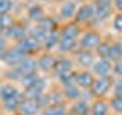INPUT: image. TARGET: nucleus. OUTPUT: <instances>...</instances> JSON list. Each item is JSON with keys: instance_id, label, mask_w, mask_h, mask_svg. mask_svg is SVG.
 Returning <instances> with one entry per match:
<instances>
[{"instance_id": "f257e3e1", "label": "nucleus", "mask_w": 122, "mask_h": 115, "mask_svg": "<svg viewBox=\"0 0 122 115\" xmlns=\"http://www.w3.org/2000/svg\"><path fill=\"white\" fill-rule=\"evenodd\" d=\"M102 43L101 35L96 32V31H86L79 35V48L81 49H87V51H92V49H96L99 45Z\"/></svg>"}, {"instance_id": "f03ea898", "label": "nucleus", "mask_w": 122, "mask_h": 115, "mask_svg": "<svg viewBox=\"0 0 122 115\" xmlns=\"http://www.w3.org/2000/svg\"><path fill=\"white\" fill-rule=\"evenodd\" d=\"M113 86V80L112 77H98V78H95L93 84H92L90 87V92L92 95H95V97H104V95L112 89Z\"/></svg>"}, {"instance_id": "7ed1b4c3", "label": "nucleus", "mask_w": 122, "mask_h": 115, "mask_svg": "<svg viewBox=\"0 0 122 115\" xmlns=\"http://www.w3.org/2000/svg\"><path fill=\"white\" fill-rule=\"evenodd\" d=\"M95 20L104 22L112 15L113 0H95Z\"/></svg>"}, {"instance_id": "20e7f679", "label": "nucleus", "mask_w": 122, "mask_h": 115, "mask_svg": "<svg viewBox=\"0 0 122 115\" xmlns=\"http://www.w3.org/2000/svg\"><path fill=\"white\" fill-rule=\"evenodd\" d=\"M75 22L78 23H89L95 20V5L93 3H82L81 6H78L75 14Z\"/></svg>"}, {"instance_id": "39448f33", "label": "nucleus", "mask_w": 122, "mask_h": 115, "mask_svg": "<svg viewBox=\"0 0 122 115\" xmlns=\"http://www.w3.org/2000/svg\"><path fill=\"white\" fill-rule=\"evenodd\" d=\"M40 48V43L35 40V38L26 35L23 40L17 41V45H15V49H17L18 52H21L25 57H28L29 54H32L34 51H37V49Z\"/></svg>"}, {"instance_id": "423d86ee", "label": "nucleus", "mask_w": 122, "mask_h": 115, "mask_svg": "<svg viewBox=\"0 0 122 115\" xmlns=\"http://www.w3.org/2000/svg\"><path fill=\"white\" fill-rule=\"evenodd\" d=\"M90 69H92V74H93V75L107 77L110 72L113 71V63L108 58H98Z\"/></svg>"}, {"instance_id": "0eeeda50", "label": "nucleus", "mask_w": 122, "mask_h": 115, "mask_svg": "<svg viewBox=\"0 0 122 115\" xmlns=\"http://www.w3.org/2000/svg\"><path fill=\"white\" fill-rule=\"evenodd\" d=\"M95 81V75L89 71H81L76 72V78H75V84L79 89H90L92 84Z\"/></svg>"}, {"instance_id": "6e6552de", "label": "nucleus", "mask_w": 122, "mask_h": 115, "mask_svg": "<svg viewBox=\"0 0 122 115\" xmlns=\"http://www.w3.org/2000/svg\"><path fill=\"white\" fill-rule=\"evenodd\" d=\"M17 68V71L20 72V75H26V74H35L37 72V60L35 58H32V57H25L21 61H20V64L18 66H15Z\"/></svg>"}, {"instance_id": "1a4fd4ad", "label": "nucleus", "mask_w": 122, "mask_h": 115, "mask_svg": "<svg viewBox=\"0 0 122 115\" xmlns=\"http://www.w3.org/2000/svg\"><path fill=\"white\" fill-rule=\"evenodd\" d=\"M55 64H56V58L52 54H41L37 60L38 69L43 71V72H49V71H52V69H55Z\"/></svg>"}, {"instance_id": "9d476101", "label": "nucleus", "mask_w": 122, "mask_h": 115, "mask_svg": "<svg viewBox=\"0 0 122 115\" xmlns=\"http://www.w3.org/2000/svg\"><path fill=\"white\" fill-rule=\"evenodd\" d=\"M17 112L20 115H37L40 112V104L32 100H21Z\"/></svg>"}, {"instance_id": "9b49d317", "label": "nucleus", "mask_w": 122, "mask_h": 115, "mask_svg": "<svg viewBox=\"0 0 122 115\" xmlns=\"http://www.w3.org/2000/svg\"><path fill=\"white\" fill-rule=\"evenodd\" d=\"M76 9H78V3H76V0H67V2H64L63 5H61V8H60L61 18H64V20L73 18L75 14H76Z\"/></svg>"}, {"instance_id": "f8f14e48", "label": "nucleus", "mask_w": 122, "mask_h": 115, "mask_svg": "<svg viewBox=\"0 0 122 115\" xmlns=\"http://www.w3.org/2000/svg\"><path fill=\"white\" fill-rule=\"evenodd\" d=\"M76 61H78V64L82 66V68H92L93 63L96 61V58H95L93 52L87 51V49H81V51L76 52Z\"/></svg>"}, {"instance_id": "ddd939ff", "label": "nucleus", "mask_w": 122, "mask_h": 115, "mask_svg": "<svg viewBox=\"0 0 122 115\" xmlns=\"http://www.w3.org/2000/svg\"><path fill=\"white\" fill-rule=\"evenodd\" d=\"M0 98H2V101L9 98H21V92L17 87H14L12 84H2L0 86Z\"/></svg>"}, {"instance_id": "4468645a", "label": "nucleus", "mask_w": 122, "mask_h": 115, "mask_svg": "<svg viewBox=\"0 0 122 115\" xmlns=\"http://www.w3.org/2000/svg\"><path fill=\"white\" fill-rule=\"evenodd\" d=\"M60 32H61V37L63 38H72V40H76V38L81 35V29H79L78 23H69Z\"/></svg>"}, {"instance_id": "2eb2a0df", "label": "nucleus", "mask_w": 122, "mask_h": 115, "mask_svg": "<svg viewBox=\"0 0 122 115\" xmlns=\"http://www.w3.org/2000/svg\"><path fill=\"white\" fill-rule=\"evenodd\" d=\"M110 114V104L104 100H96L90 106V115H108Z\"/></svg>"}, {"instance_id": "dca6fc26", "label": "nucleus", "mask_w": 122, "mask_h": 115, "mask_svg": "<svg viewBox=\"0 0 122 115\" xmlns=\"http://www.w3.org/2000/svg\"><path fill=\"white\" fill-rule=\"evenodd\" d=\"M23 58H25V55H23L21 52H18L15 48H14V51H8V52L3 54V60H5V63H8L9 66H18Z\"/></svg>"}, {"instance_id": "f3484780", "label": "nucleus", "mask_w": 122, "mask_h": 115, "mask_svg": "<svg viewBox=\"0 0 122 115\" xmlns=\"http://www.w3.org/2000/svg\"><path fill=\"white\" fill-rule=\"evenodd\" d=\"M60 40H61V32L58 29L56 31H52V32H49L47 35H46L44 38V41H43V46H44V49H53V48H56L60 43Z\"/></svg>"}, {"instance_id": "a211bd4d", "label": "nucleus", "mask_w": 122, "mask_h": 115, "mask_svg": "<svg viewBox=\"0 0 122 115\" xmlns=\"http://www.w3.org/2000/svg\"><path fill=\"white\" fill-rule=\"evenodd\" d=\"M63 97L70 100V101H76V100L81 98V91H79V87L76 84H69V86H64Z\"/></svg>"}, {"instance_id": "6ab92c4d", "label": "nucleus", "mask_w": 122, "mask_h": 115, "mask_svg": "<svg viewBox=\"0 0 122 115\" xmlns=\"http://www.w3.org/2000/svg\"><path fill=\"white\" fill-rule=\"evenodd\" d=\"M8 37L9 38H14V40H17V41H20L23 40L26 35H28V31H26L25 26H21V25H12L11 26V29L8 31Z\"/></svg>"}, {"instance_id": "aec40b11", "label": "nucleus", "mask_w": 122, "mask_h": 115, "mask_svg": "<svg viewBox=\"0 0 122 115\" xmlns=\"http://www.w3.org/2000/svg\"><path fill=\"white\" fill-rule=\"evenodd\" d=\"M43 17H46V15H44V9H43V6H41V5H32V6H29V9H28V18H29V20L38 23Z\"/></svg>"}, {"instance_id": "412c9836", "label": "nucleus", "mask_w": 122, "mask_h": 115, "mask_svg": "<svg viewBox=\"0 0 122 115\" xmlns=\"http://www.w3.org/2000/svg\"><path fill=\"white\" fill-rule=\"evenodd\" d=\"M58 81L63 83V86H69V84H75L76 72L75 71H64V72H56Z\"/></svg>"}, {"instance_id": "4be33fe9", "label": "nucleus", "mask_w": 122, "mask_h": 115, "mask_svg": "<svg viewBox=\"0 0 122 115\" xmlns=\"http://www.w3.org/2000/svg\"><path fill=\"white\" fill-rule=\"evenodd\" d=\"M108 60L112 63H116V61L122 60V43L121 41H116V43H112L110 46V57Z\"/></svg>"}, {"instance_id": "5701e85b", "label": "nucleus", "mask_w": 122, "mask_h": 115, "mask_svg": "<svg viewBox=\"0 0 122 115\" xmlns=\"http://www.w3.org/2000/svg\"><path fill=\"white\" fill-rule=\"evenodd\" d=\"M44 115H67V107L64 104H49L46 109L43 110Z\"/></svg>"}, {"instance_id": "b1692460", "label": "nucleus", "mask_w": 122, "mask_h": 115, "mask_svg": "<svg viewBox=\"0 0 122 115\" xmlns=\"http://www.w3.org/2000/svg\"><path fill=\"white\" fill-rule=\"evenodd\" d=\"M55 71H56V72L73 71V61H72V58H69V57H61L60 60H56Z\"/></svg>"}, {"instance_id": "393cba45", "label": "nucleus", "mask_w": 122, "mask_h": 115, "mask_svg": "<svg viewBox=\"0 0 122 115\" xmlns=\"http://www.w3.org/2000/svg\"><path fill=\"white\" fill-rule=\"evenodd\" d=\"M38 80H40V75L37 74H26V75H21L20 78H18V81H20L21 86H25V89H29V87H32L34 84H35Z\"/></svg>"}, {"instance_id": "a878e982", "label": "nucleus", "mask_w": 122, "mask_h": 115, "mask_svg": "<svg viewBox=\"0 0 122 115\" xmlns=\"http://www.w3.org/2000/svg\"><path fill=\"white\" fill-rule=\"evenodd\" d=\"M72 112L75 115H84V114H90V106L87 101L84 100H76L73 103V107H72Z\"/></svg>"}, {"instance_id": "bb28decb", "label": "nucleus", "mask_w": 122, "mask_h": 115, "mask_svg": "<svg viewBox=\"0 0 122 115\" xmlns=\"http://www.w3.org/2000/svg\"><path fill=\"white\" fill-rule=\"evenodd\" d=\"M38 26H40L41 29L44 31V32H52V31H56V22L53 20L52 17H43L40 22L37 23Z\"/></svg>"}, {"instance_id": "cd10ccee", "label": "nucleus", "mask_w": 122, "mask_h": 115, "mask_svg": "<svg viewBox=\"0 0 122 115\" xmlns=\"http://www.w3.org/2000/svg\"><path fill=\"white\" fill-rule=\"evenodd\" d=\"M76 43H78L76 40H72V38H63V37H61V40H60V43H58L56 48H58L61 52H72L76 48Z\"/></svg>"}, {"instance_id": "c85d7f7f", "label": "nucleus", "mask_w": 122, "mask_h": 115, "mask_svg": "<svg viewBox=\"0 0 122 115\" xmlns=\"http://www.w3.org/2000/svg\"><path fill=\"white\" fill-rule=\"evenodd\" d=\"M28 35H29V37H32V38H35L38 43H43L44 38H46V35H47V32H44V31L37 25L35 28H32V29H29V31H28Z\"/></svg>"}, {"instance_id": "c756f323", "label": "nucleus", "mask_w": 122, "mask_h": 115, "mask_svg": "<svg viewBox=\"0 0 122 115\" xmlns=\"http://www.w3.org/2000/svg\"><path fill=\"white\" fill-rule=\"evenodd\" d=\"M110 46H112V43H107V41H102V43L98 46L96 48L98 58H108L110 57Z\"/></svg>"}, {"instance_id": "7c9ffc66", "label": "nucleus", "mask_w": 122, "mask_h": 115, "mask_svg": "<svg viewBox=\"0 0 122 115\" xmlns=\"http://www.w3.org/2000/svg\"><path fill=\"white\" fill-rule=\"evenodd\" d=\"M21 103V98H9L3 101V107L8 110V112H14V110H18V106Z\"/></svg>"}, {"instance_id": "2f4dec72", "label": "nucleus", "mask_w": 122, "mask_h": 115, "mask_svg": "<svg viewBox=\"0 0 122 115\" xmlns=\"http://www.w3.org/2000/svg\"><path fill=\"white\" fill-rule=\"evenodd\" d=\"M12 25H14V22H12V17H11L9 14L0 15V29H2V31L8 32V31L11 29V26H12Z\"/></svg>"}, {"instance_id": "473e14b6", "label": "nucleus", "mask_w": 122, "mask_h": 115, "mask_svg": "<svg viewBox=\"0 0 122 115\" xmlns=\"http://www.w3.org/2000/svg\"><path fill=\"white\" fill-rule=\"evenodd\" d=\"M110 107H112L116 114H122V97L113 95L112 100H110Z\"/></svg>"}, {"instance_id": "72a5a7b5", "label": "nucleus", "mask_w": 122, "mask_h": 115, "mask_svg": "<svg viewBox=\"0 0 122 115\" xmlns=\"http://www.w3.org/2000/svg\"><path fill=\"white\" fill-rule=\"evenodd\" d=\"M12 9V0H0V15H6Z\"/></svg>"}, {"instance_id": "f704fd0d", "label": "nucleus", "mask_w": 122, "mask_h": 115, "mask_svg": "<svg viewBox=\"0 0 122 115\" xmlns=\"http://www.w3.org/2000/svg\"><path fill=\"white\" fill-rule=\"evenodd\" d=\"M113 29L116 31V32L122 34V14H116L113 17Z\"/></svg>"}, {"instance_id": "c9c22d12", "label": "nucleus", "mask_w": 122, "mask_h": 115, "mask_svg": "<svg viewBox=\"0 0 122 115\" xmlns=\"http://www.w3.org/2000/svg\"><path fill=\"white\" fill-rule=\"evenodd\" d=\"M112 89H113V94L114 95H119V97H122V78H117L116 81L113 83Z\"/></svg>"}, {"instance_id": "e433bc0d", "label": "nucleus", "mask_w": 122, "mask_h": 115, "mask_svg": "<svg viewBox=\"0 0 122 115\" xmlns=\"http://www.w3.org/2000/svg\"><path fill=\"white\" fill-rule=\"evenodd\" d=\"M113 74L114 75H117L119 78H122V60L119 61H116V63H113Z\"/></svg>"}, {"instance_id": "4c0bfd02", "label": "nucleus", "mask_w": 122, "mask_h": 115, "mask_svg": "<svg viewBox=\"0 0 122 115\" xmlns=\"http://www.w3.org/2000/svg\"><path fill=\"white\" fill-rule=\"evenodd\" d=\"M113 8L122 14V0H113Z\"/></svg>"}, {"instance_id": "58836bf2", "label": "nucleus", "mask_w": 122, "mask_h": 115, "mask_svg": "<svg viewBox=\"0 0 122 115\" xmlns=\"http://www.w3.org/2000/svg\"><path fill=\"white\" fill-rule=\"evenodd\" d=\"M5 52H6V40L3 37H0V54L3 55Z\"/></svg>"}, {"instance_id": "ea45409f", "label": "nucleus", "mask_w": 122, "mask_h": 115, "mask_svg": "<svg viewBox=\"0 0 122 115\" xmlns=\"http://www.w3.org/2000/svg\"><path fill=\"white\" fill-rule=\"evenodd\" d=\"M53 2H63L64 3V2H67V0H53Z\"/></svg>"}, {"instance_id": "a19ab883", "label": "nucleus", "mask_w": 122, "mask_h": 115, "mask_svg": "<svg viewBox=\"0 0 122 115\" xmlns=\"http://www.w3.org/2000/svg\"><path fill=\"white\" fill-rule=\"evenodd\" d=\"M40 2H51V0H40Z\"/></svg>"}, {"instance_id": "79ce46f5", "label": "nucleus", "mask_w": 122, "mask_h": 115, "mask_svg": "<svg viewBox=\"0 0 122 115\" xmlns=\"http://www.w3.org/2000/svg\"><path fill=\"white\" fill-rule=\"evenodd\" d=\"M84 115H90V114H84Z\"/></svg>"}]
</instances>
